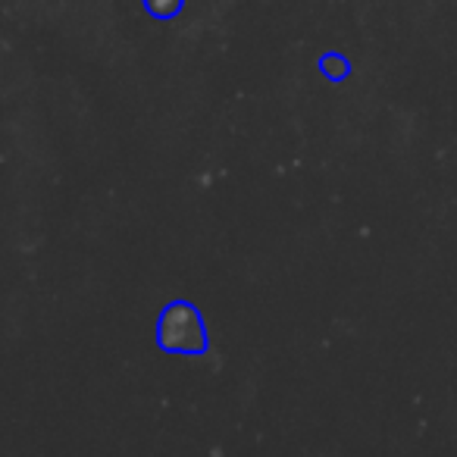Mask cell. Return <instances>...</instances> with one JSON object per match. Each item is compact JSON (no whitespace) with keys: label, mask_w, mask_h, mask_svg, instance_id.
<instances>
[{"label":"cell","mask_w":457,"mask_h":457,"mask_svg":"<svg viewBox=\"0 0 457 457\" xmlns=\"http://www.w3.org/2000/svg\"><path fill=\"white\" fill-rule=\"evenodd\" d=\"M323 70L329 72V76H336V79H342V76H348V63H345L338 54H329L326 57V63H323Z\"/></svg>","instance_id":"cell-1"}]
</instances>
